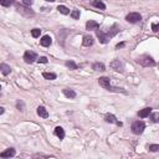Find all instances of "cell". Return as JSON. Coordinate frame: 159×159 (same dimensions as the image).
<instances>
[{
    "label": "cell",
    "instance_id": "obj_35",
    "mask_svg": "<svg viewBox=\"0 0 159 159\" xmlns=\"http://www.w3.org/2000/svg\"><path fill=\"white\" fill-rule=\"evenodd\" d=\"M124 46V42H121V44H117V46H116V49H121Z\"/></svg>",
    "mask_w": 159,
    "mask_h": 159
},
{
    "label": "cell",
    "instance_id": "obj_12",
    "mask_svg": "<svg viewBox=\"0 0 159 159\" xmlns=\"http://www.w3.org/2000/svg\"><path fill=\"white\" fill-rule=\"evenodd\" d=\"M86 29L87 30H98L100 29V24L97 23V21H94V20H88L86 23Z\"/></svg>",
    "mask_w": 159,
    "mask_h": 159
},
{
    "label": "cell",
    "instance_id": "obj_8",
    "mask_svg": "<svg viewBox=\"0 0 159 159\" xmlns=\"http://www.w3.org/2000/svg\"><path fill=\"white\" fill-rule=\"evenodd\" d=\"M110 66L116 70V71H118V72H123L124 71V67H123V63L119 61V60H113L111 63H110Z\"/></svg>",
    "mask_w": 159,
    "mask_h": 159
},
{
    "label": "cell",
    "instance_id": "obj_22",
    "mask_svg": "<svg viewBox=\"0 0 159 159\" xmlns=\"http://www.w3.org/2000/svg\"><path fill=\"white\" fill-rule=\"evenodd\" d=\"M42 77L46 78V80H50V81H54V80H56L57 75L56 73H52V72H44L42 73Z\"/></svg>",
    "mask_w": 159,
    "mask_h": 159
},
{
    "label": "cell",
    "instance_id": "obj_31",
    "mask_svg": "<svg viewBox=\"0 0 159 159\" xmlns=\"http://www.w3.org/2000/svg\"><path fill=\"white\" fill-rule=\"evenodd\" d=\"M152 31H154V33H159V23H153L152 24Z\"/></svg>",
    "mask_w": 159,
    "mask_h": 159
},
{
    "label": "cell",
    "instance_id": "obj_17",
    "mask_svg": "<svg viewBox=\"0 0 159 159\" xmlns=\"http://www.w3.org/2000/svg\"><path fill=\"white\" fill-rule=\"evenodd\" d=\"M152 113V108L151 107H147V108H143L142 111L138 112V116L141 118H145V117H149V114Z\"/></svg>",
    "mask_w": 159,
    "mask_h": 159
},
{
    "label": "cell",
    "instance_id": "obj_5",
    "mask_svg": "<svg viewBox=\"0 0 159 159\" xmlns=\"http://www.w3.org/2000/svg\"><path fill=\"white\" fill-rule=\"evenodd\" d=\"M126 20L128 21V23H131V24H137V23H139V21L142 20V15L139 13H129L128 15L126 16Z\"/></svg>",
    "mask_w": 159,
    "mask_h": 159
},
{
    "label": "cell",
    "instance_id": "obj_21",
    "mask_svg": "<svg viewBox=\"0 0 159 159\" xmlns=\"http://www.w3.org/2000/svg\"><path fill=\"white\" fill-rule=\"evenodd\" d=\"M92 5L94 8H97V9H101V10H106V4L103 2H101V0H93L92 2Z\"/></svg>",
    "mask_w": 159,
    "mask_h": 159
},
{
    "label": "cell",
    "instance_id": "obj_11",
    "mask_svg": "<svg viewBox=\"0 0 159 159\" xmlns=\"http://www.w3.org/2000/svg\"><path fill=\"white\" fill-rule=\"evenodd\" d=\"M119 33V26L117 25V24H113L110 29H108V31H107V35L110 36V37H113V36H116Z\"/></svg>",
    "mask_w": 159,
    "mask_h": 159
},
{
    "label": "cell",
    "instance_id": "obj_33",
    "mask_svg": "<svg viewBox=\"0 0 159 159\" xmlns=\"http://www.w3.org/2000/svg\"><path fill=\"white\" fill-rule=\"evenodd\" d=\"M37 62H39V63H47V57L42 56V57H40V59L37 60Z\"/></svg>",
    "mask_w": 159,
    "mask_h": 159
},
{
    "label": "cell",
    "instance_id": "obj_34",
    "mask_svg": "<svg viewBox=\"0 0 159 159\" xmlns=\"http://www.w3.org/2000/svg\"><path fill=\"white\" fill-rule=\"evenodd\" d=\"M36 157H44V158H49V157H52V155H46V154H35V155H34V158H36Z\"/></svg>",
    "mask_w": 159,
    "mask_h": 159
},
{
    "label": "cell",
    "instance_id": "obj_36",
    "mask_svg": "<svg viewBox=\"0 0 159 159\" xmlns=\"http://www.w3.org/2000/svg\"><path fill=\"white\" fill-rule=\"evenodd\" d=\"M5 112V110H4V107H2V108H0V114H3Z\"/></svg>",
    "mask_w": 159,
    "mask_h": 159
},
{
    "label": "cell",
    "instance_id": "obj_30",
    "mask_svg": "<svg viewBox=\"0 0 159 159\" xmlns=\"http://www.w3.org/2000/svg\"><path fill=\"white\" fill-rule=\"evenodd\" d=\"M40 34H41V30L37 29V27H35V29L31 30V35H33V37H39Z\"/></svg>",
    "mask_w": 159,
    "mask_h": 159
},
{
    "label": "cell",
    "instance_id": "obj_32",
    "mask_svg": "<svg viewBox=\"0 0 159 159\" xmlns=\"http://www.w3.org/2000/svg\"><path fill=\"white\" fill-rule=\"evenodd\" d=\"M34 3V0H23V5H26V6H31Z\"/></svg>",
    "mask_w": 159,
    "mask_h": 159
},
{
    "label": "cell",
    "instance_id": "obj_14",
    "mask_svg": "<svg viewBox=\"0 0 159 159\" xmlns=\"http://www.w3.org/2000/svg\"><path fill=\"white\" fill-rule=\"evenodd\" d=\"M93 42H94V40H93V37H92V36H90V35L83 36V40H82V45H83V46L90 47V46H92V45H93Z\"/></svg>",
    "mask_w": 159,
    "mask_h": 159
},
{
    "label": "cell",
    "instance_id": "obj_19",
    "mask_svg": "<svg viewBox=\"0 0 159 159\" xmlns=\"http://www.w3.org/2000/svg\"><path fill=\"white\" fill-rule=\"evenodd\" d=\"M92 70L94 71H104L106 70V66H104V63L103 62H94L93 65H92Z\"/></svg>",
    "mask_w": 159,
    "mask_h": 159
},
{
    "label": "cell",
    "instance_id": "obj_23",
    "mask_svg": "<svg viewBox=\"0 0 159 159\" xmlns=\"http://www.w3.org/2000/svg\"><path fill=\"white\" fill-rule=\"evenodd\" d=\"M13 4H15V0H0V5L4 8H9Z\"/></svg>",
    "mask_w": 159,
    "mask_h": 159
},
{
    "label": "cell",
    "instance_id": "obj_13",
    "mask_svg": "<svg viewBox=\"0 0 159 159\" xmlns=\"http://www.w3.org/2000/svg\"><path fill=\"white\" fill-rule=\"evenodd\" d=\"M51 42H52L51 37H50L49 35H45V36H42V37H41V40H40V45H41V46H44V47H49V46L51 45Z\"/></svg>",
    "mask_w": 159,
    "mask_h": 159
},
{
    "label": "cell",
    "instance_id": "obj_15",
    "mask_svg": "<svg viewBox=\"0 0 159 159\" xmlns=\"http://www.w3.org/2000/svg\"><path fill=\"white\" fill-rule=\"evenodd\" d=\"M37 114L40 116L41 118H47L49 117V112H47V110L44 107V106H39V107H37Z\"/></svg>",
    "mask_w": 159,
    "mask_h": 159
},
{
    "label": "cell",
    "instance_id": "obj_24",
    "mask_svg": "<svg viewBox=\"0 0 159 159\" xmlns=\"http://www.w3.org/2000/svg\"><path fill=\"white\" fill-rule=\"evenodd\" d=\"M57 10H59L61 14H63V15H68V14H70V9L66 8L65 5H59V6H57Z\"/></svg>",
    "mask_w": 159,
    "mask_h": 159
},
{
    "label": "cell",
    "instance_id": "obj_2",
    "mask_svg": "<svg viewBox=\"0 0 159 159\" xmlns=\"http://www.w3.org/2000/svg\"><path fill=\"white\" fill-rule=\"evenodd\" d=\"M137 62H138L139 65L144 66V67H153V66H155V61H154L153 57L149 56V55H143V56L138 57Z\"/></svg>",
    "mask_w": 159,
    "mask_h": 159
},
{
    "label": "cell",
    "instance_id": "obj_18",
    "mask_svg": "<svg viewBox=\"0 0 159 159\" xmlns=\"http://www.w3.org/2000/svg\"><path fill=\"white\" fill-rule=\"evenodd\" d=\"M0 70H2V73L4 76H8L9 73L11 72V67L9 65H6V63H2V65H0Z\"/></svg>",
    "mask_w": 159,
    "mask_h": 159
},
{
    "label": "cell",
    "instance_id": "obj_28",
    "mask_svg": "<svg viewBox=\"0 0 159 159\" xmlns=\"http://www.w3.org/2000/svg\"><path fill=\"white\" fill-rule=\"evenodd\" d=\"M147 148L149 152H159V144H149Z\"/></svg>",
    "mask_w": 159,
    "mask_h": 159
},
{
    "label": "cell",
    "instance_id": "obj_16",
    "mask_svg": "<svg viewBox=\"0 0 159 159\" xmlns=\"http://www.w3.org/2000/svg\"><path fill=\"white\" fill-rule=\"evenodd\" d=\"M62 93L65 94V97H67V98H75L76 97V92L72 88H63Z\"/></svg>",
    "mask_w": 159,
    "mask_h": 159
},
{
    "label": "cell",
    "instance_id": "obj_6",
    "mask_svg": "<svg viewBox=\"0 0 159 159\" xmlns=\"http://www.w3.org/2000/svg\"><path fill=\"white\" fill-rule=\"evenodd\" d=\"M36 59H37V55L35 54L34 51H30V50L25 51V54H24V61L26 63H33Z\"/></svg>",
    "mask_w": 159,
    "mask_h": 159
},
{
    "label": "cell",
    "instance_id": "obj_1",
    "mask_svg": "<svg viewBox=\"0 0 159 159\" xmlns=\"http://www.w3.org/2000/svg\"><path fill=\"white\" fill-rule=\"evenodd\" d=\"M98 83H100V86L103 87L104 90H107V91H111V92H122V93H126V91L123 88H114L111 86V80L110 77H100L98 78Z\"/></svg>",
    "mask_w": 159,
    "mask_h": 159
},
{
    "label": "cell",
    "instance_id": "obj_29",
    "mask_svg": "<svg viewBox=\"0 0 159 159\" xmlns=\"http://www.w3.org/2000/svg\"><path fill=\"white\" fill-rule=\"evenodd\" d=\"M71 17H72L73 20H77V19H80V10H77V9L72 10V11H71Z\"/></svg>",
    "mask_w": 159,
    "mask_h": 159
},
{
    "label": "cell",
    "instance_id": "obj_37",
    "mask_svg": "<svg viewBox=\"0 0 159 159\" xmlns=\"http://www.w3.org/2000/svg\"><path fill=\"white\" fill-rule=\"evenodd\" d=\"M45 2H49V3H54V2H56V0H45Z\"/></svg>",
    "mask_w": 159,
    "mask_h": 159
},
{
    "label": "cell",
    "instance_id": "obj_7",
    "mask_svg": "<svg viewBox=\"0 0 159 159\" xmlns=\"http://www.w3.org/2000/svg\"><path fill=\"white\" fill-rule=\"evenodd\" d=\"M96 35H97V37L100 39V42L101 44H107V42L110 41V36L107 35V33H103V31H101V30H96Z\"/></svg>",
    "mask_w": 159,
    "mask_h": 159
},
{
    "label": "cell",
    "instance_id": "obj_4",
    "mask_svg": "<svg viewBox=\"0 0 159 159\" xmlns=\"http://www.w3.org/2000/svg\"><path fill=\"white\" fill-rule=\"evenodd\" d=\"M16 10H17V13H20L21 15H24L25 17H33L35 15V13L30 9V6H26V5H17Z\"/></svg>",
    "mask_w": 159,
    "mask_h": 159
},
{
    "label": "cell",
    "instance_id": "obj_9",
    "mask_svg": "<svg viewBox=\"0 0 159 159\" xmlns=\"http://www.w3.org/2000/svg\"><path fill=\"white\" fill-rule=\"evenodd\" d=\"M104 121L107 122V123H116L117 126L122 127V122L117 121V118H116V116H113V114H111V113H107V114L104 116Z\"/></svg>",
    "mask_w": 159,
    "mask_h": 159
},
{
    "label": "cell",
    "instance_id": "obj_3",
    "mask_svg": "<svg viewBox=\"0 0 159 159\" xmlns=\"http://www.w3.org/2000/svg\"><path fill=\"white\" fill-rule=\"evenodd\" d=\"M131 129H132V132H133L134 134L139 135V134H142V133L144 132V129H145V123H144L143 121H135V122H133V124H132V127H131Z\"/></svg>",
    "mask_w": 159,
    "mask_h": 159
},
{
    "label": "cell",
    "instance_id": "obj_27",
    "mask_svg": "<svg viewBox=\"0 0 159 159\" xmlns=\"http://www.w3.org/2000/svg\"><path fill=\"white\" fill-rule=\"evenodd\" d=\"M151 119L153 123H159V112L151 113Z\"/></svg>",
    "mask_w": 159,
    "mask_h": 159
},
{
    "label": "cell",
    "instance_id": "obj_20",
    "mask_svg": "<svg viewBox=\"0 0 159 159\" xmlns=\"http://www.w3.org/2000/svg\"><path fill=\"white\" fill-rule=\"evenodd\" d=\"M54 133H55L56 137H59L60 139H63V138H65V131H63L62 127H56L55 131H54Z\"/></svg>",
    "mask_w": 159,
    "mask_h": 159
},
{
    "label": "cell",
    "instance_id": "obj_26",
    "mask_svg": "<svg viewBox=\"0 0 159 159\" xmlns=\"http://www.w3.org/2000/svg\"><path fill=\"white\" fill-rule=\"evenodd\" d=\"M16 108L19 111H21V112H24L25 111V103L21 101V100H17V102H16Z\"/></svg>",
    "mask_w": 159,
    "mask_h": 159
},
{
    "label": "cell",
    "instance_id": "obj_10",
    "mask_svg": "<svg viewBox=\"0 0 159 159\" xmlns=\"http://www.w3.org/2000/svg\"><path fill=\"white\" fill-rule=\"evenodd\" d=\"M15 154H16V152H15L14 148H8L6 151H4V152L0 153V158H11Z\"/></svg>",
    "mask_w": 159,
    "mask_h": 159
},
{
    "label": "cell",
    "instance_id": "obj_25",
    "mask_svg": "<svg viewBox=\"0 0 159 159\" xmlns=\"http://www.w3.org/2000/svg\"><path fill=\"white\" fill-rule=\"evenodd\" d=\"M65 65H66L70 70H77V68H78V66H77L73 61H71V60H70V61H66V62H65Z\"/></svg>",
    "mask_w": 159,
    "mask_h": 159
}]
</instances>
